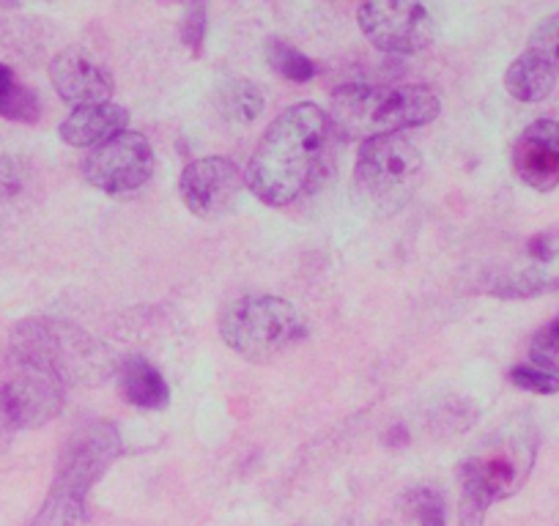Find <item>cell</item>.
I'll list each match as a JSON object with an SVG mask.
<instances>
[{
    "instance_id": "6da1fadb",
    "label": "cell",
    "mask_w": 559,
    "mask_h": 526,
    "mask_svg": "<svg viewBox=\"0 0 559 526\" xmlns=\"http://www.w3.org/2000/svg\"><path fill=\"white\" fill-rule=\"evenodd\" d=\"M330 127V116L313 101L280 112L247 163V190L274 208L297 201L324 159Z\"/></svg>"
},
{
    "instance_id": "7a4b0ae2",
    "label": "cell",
    "mask_w": 559,
    "mask_h": 526,
    "mask_svg": "<svg viewBox=\"0 0 559 526\" xmlns=\"http://www.w3.org/2000/svg\"><path fill=\"white\" fill-rule=\"evenodd\" d=\"M442 112V99L428 85H346L335 91L330 123L348 141L403 135Z\"/></svg>"
},
{
    "instance_id": "3957f363",
    "label": "cell",
    "mask_w": 559,
    "mask_h": 526,
    "mask_svg": "<svg viewBox=\"0 0 559 526\" xmlns=\"http://www.w3.org/2000/svg\"><path fill=\"white\" fill-rule=\"evenodd\" d=\"M537 455L535 428L513 422L493 433L459 466L461 526H483L488 507L524 488Z\"/></svg>"
},
{
    "instance_id": "277c9868",
    "label": "cell",
    "mask_w": 559,
    "mask_h": 526,
    "mask_svg": "<svg viewBox=\"0 0 559 526\" xmlns=\"http://www.w3.org/2000/svg\"><path fill=\"white\" fill-rule=\"evenodd\" d=\"M12 354L17 364L45 370L63 384H96L107 370L105 348L67 321H20L12 332Z\"/></svg>"
},
{
    "instance_id": "5b68a950",
    "label": "cell",
    "mask_w": 559,
    "mask_h": 526,
    "mask_svg": "<svg viewBox=\"0 0 559 526\" xmlns=\"http://www.w3.org/2000/svg\"><path fill=\"white\" fill-rule=\"evenodd\" d=\"M219 335L239 357L250 362H269L297 346L308 335V326L288 299L245 297L223 310Z\"/></svg>"
},
{
    "instance_id": "8992f818",
    "label": "cell",
    "mask_w": 559,
    "mask_h": 526,
    "mask_svg": "<svg viewBox=\"0 0 559 526\" xmlns=\"http://www.w3.org/2000/svg\"><path fill=\"white\" fill-rule=\"evenodd\" d=\"M423 179V154L406 135L365 141L354 165V184L365 206L379 217L401 212Z\"/></svg>"
},
{
    "instance_id": "52a82bcc",
    "label": "cell",
    "mask_w": 559,
    "mask_h": 526,
    "mask_svg": "<svg viewBox=\"0 0 559 526\" xmlns=\"http://www.w3.org/2000/svg\"><path fill=\"white\" fill-rule=\"evenodd\" d=\"M123 442L121 433L112 422L94 420L88 426L78 428L63 444L58 455V469L52 488L74 493V497L88 499L91 488L107 475L112 464L121 458Z\"/></svg>"
},
{
    "instance_id": "ba28073f",
    "label": "cell",
    "mask_w": 559,
    "mask_h": 526,
    "mask_svg": "<svg viewBox=\"0 0 559 526\" xmlns=\"http://www.w3.org/2000/svg\"><path fill=\"white\" fill-rule=\"evenodd\" d=\"M365 39L386 56H417L433 39V17L412 0H373L357 9Z\"/></svg>"
},
{
    "instance_id": "9c48e42d",
    "label": "cell",
    "mask_w": 559,
    "mask_h": 526,
    "mask_svg": "<svg viewBox=\"0 0 559 526\" xmlns=\"http://www.w3.org/2000/svg\"><path fill=\"white\" fill-rule=\"evenodd\" d=\"M83 176L107 195H127L154 176V148L140 132H121L85 157Z\"/></svg>"
},
{
    "instance_id": "30bf717a",
    "label": "cell",
    "mask_w": 559,
    "mask_h": 526,
    "mask_svg": "<svg viewBox=\"0 0 559 526\" xmlns=\"http://www.w3.org/2000/svg\"><path fill=\"white\" fill-rule=\"evenodd\" d=\"M63 381L45 370L17 364L0 384V422L9 428H39L63 409Z\"/></svg>"
},
{
    "instance_id": "8fae6325",
    "label": "cell",
    "mask_w": 559,
    "mask_h": 526,
    "mask_svg": "<svg viewBox=\"0 0 559 526\" xmlns=\"http://www.w3.org/2000/svg\"><path fill=\"white\" fill-rule=\"evenodd\" d=\"M245 174L225 157H203L185 168L179 179V195L185 206L201 219H219L239 198Z\"/></svg>"
},
{
    "instance_id": "7c38bea8",
    "label": "cell",
    "mask_w": 559,
    "mask_h": 526,
    "mask_svg": "<svg viewBox=\"0 0 559 526\" xmlns=\"http://www.w3.org/2000/svg\"><path fill=\"white\" fill-rule=\"evenodd\" d=\"M559 288V230H546L526 241L524 261L510 266L491 294L502 299H530Z\"/></svg>"
},
{
    "instance_id": "4fadbf2b",
    "label": "cell",
    "mask_w": 559,
    "mask_h": 526,
    "mask_svg": "<svg viewBox=\"0 0 559 526\" xmlns=\"http://www.w3.org/2000/svg\"><path fill=\"white\" fill-rule=\"evenodd\" d=\"M50 83L56 94L74 107L105 105L116 91L112 74L107 72L105 63H99L80 47H69L52 58Z\"/></svg>"
},
{
    "instance_id": "5bb4252c",
    "label": "cell",
    "mask_w": 559,
    "mask_h": 526,
    "mask_svg": "<svg viewBox=\"0 0 559 526\" xmlns=\"http://www.w3.org/2000/svg\"><path fill=\"white\" fill-rule=\"evenodd\" d=\"M513 170L537 192L559 187V121L543 118L521 132L513 146Z\"/></svg>"
},
{
    "instance_id": "9a60e30c",
    "label": "cell",
    "mask_w": 559,
    "mask_h": 526,
    "mask_svg": "<svg viewBox=\"0 0 559 526\" xmlns=\"http://www.w3.org/2000/svg\"><path fill=\"white\" fill-rule=\"evenodd\" d=\"M127 127L129 112L116 101H105V105H85L72 110V116L58 129V135L72 148H96L127 132Z\"/></svg>"
},
{
    "instance_id": "2e32d148",
    "label": "cell",
    "mask_w": 559,
    "mask_h": 526,
    "mask_svg": "<svg viewBox=\"0 0 559 526\" xmlns=\"http://www.w3.org/2000/svg\"><path fill=\"white\" fill-rule=\"evenodd\" d=\"M559 80V67L551 61V58L540 56V52L530 50L526 47L519 58L508 67L504 72V88L513 99L526 101H543L554 91Z\"/></svg>"
},
{
    "instance_id": "e0dca14e",
    "label": "cell",
    "mask_w": 559,
    "mask_h": 526,
    "mask_svg": "<svg viewBox=\"0 0 559 526\" xmlns=\"http://www.w3.org/2000/svg\"><path fill=\"white\" fill-rule=\"evenodd\" d=\"M118 386L123 401L138 409H165L170 401L168 381L143 357H127L118 364Z\"/></svg>"
},
{
    "instance_id": "ac0fdd59",
    "label": "cell",
    "mask_w": 559,
    "mask_h": 526,
    "mask_svg": "<svg viewBox=\"0 0 559 526\" xmlns=\"http://www.w3.org/2000/svg\"><path fill=\"white\" fill-rule=\"evenodd\" d=\"M0 118L17 123H36L41 118V99L36 91L20 83L7 63H0Z\"/></svg>"
},
{
    "instance_id": "d6986e66",
    "label": "cell",
    "mask_w": 559,
    "mask_h": 526,
    "mask_svg": "<svg viewBox=\"0 0 559 526\" xmlns=\"http://www.w3.org/2000/svg\"><path fill=\"white\" fill-rule=\"evenodd\" d=\"M217 105L219 112H223L228 121L234 123H252L266 107V99H263L261 88L250 80H228V83L219 85L217 91Z\"/></svg>"
},
{
    "instance_id": "ffe728a7",
    "label": "cell",
    "mask_w": 559,
    "mask_h": 526,
    "mask_svg": "<svg viewBox=\"0 0 559 526\" xmlns=\"http://www.w3.org/2000/svg\"><path fill=\"white\" fill-rule=\"evenodd\" d=\"M85 515H88V499L50 488L31 526H85Z\"/></svg>"
},
{
    "instance_id": "44dd1931",
    "label": "cell",
    "mask_w": 559,
    "mask_h": 526,
    "mask_svg": "<svg viewBox=\"0 0 559 526\" xmlns=\"http://www.w3.org/2000/svg\"><path fill=\"white\" fill-rule=\"evenodd\" d=\"M266 61L280 77L292 80V83H310L319 74V67H316L313 58H308L302 50H297V47L283 39L269 41Z\"/></svg>"
},
{
    "instance_id": "7402d4cb",
    "label": "cell",
    "mask_w": 559,
    "mask_h": 526,
    "mask_svg": "<svg viewBox=\"0 0 559 526\" xmlns=\"http://www.w3.org/2000/svg\"><path fill=\"white\" fill-rule=\"evenodd\" d=\"M408 510L414 513L419 526H448V510H444L442 493L428 486H419L408 491Z\"/></svg>"
},
{
    "instance_id": "603a6c76",
    "label": "cell",
    "mask_w": 559,
    "mask_h": 526,
    "mask_svg": "<svg viewBox=\"0 0 559 526\" xmlns=\"http://www.w3.org/2000/svg\"><path fill=\"white\" fill-rule=\"evenodd\" d=\"M510 381L535 395H557L559 392V370L540 368V364H515L510 370Z\"/></svg>"
},
{
    "instance_id": "cb8c5ba5",
    "label": "cell",
    "mask_w": 559,
    "mask_h": 526,
    "mask_svg": "<svg viewBox=\"0 0 559 526\" xmlns=\"http://www.w3.org/2000/svg\"><path fill=\"white\" fill-rule=\"evenodd\" d=\"M209 28V12L203 3H190L185 7V17H181V41L192 56H201L203 41H206Z\"/></svg>"
},
{
    "instance_id": "d4e9b609",
    "label": "cell",
    "mask_w": 559,
    "mask_h": 526,
    "mask_svg": "<svg viewBox=\"0 0 559 526\" xmlns=\"http://www.w3.org/2000/svg\"><path fill=\"white\" fill-rule=\"evenodd\" d=\"M530 359L532 364H540V368L559 370V321H554V324L543 326L537 332L530 346Z\"/></svg>"
},
{
    "instance_id": "484cf974",
    "label": "cell",
    "mask_w": 559,
    "mask_h": 526,
    "mask_svg": "<svg viewBox=\"0 0 559 526\" xmlns=\"http://www.w3.org/2000/svg\"><path fill=\"white\" fill-rule=\"evenodd\" d=\"M530 50L551 58V61L559 67V12L537 23V28L532 31L530 36Z\"/></svg>"
},
{
    "instance_id": "4316f807",
    "label": "cell",
    "mask_w": 559,
    "mask_h": 526,
    "mask_svg": "<svg viewBox=\"0 0 559 526\" xmlns=\"http://www.w3.org/2000/svg\"><path fill=\"white\" fill-rule=\"evenodd\" d=\"M20 187H23V174H20L17 163L0 157V201H9V198L17 195Z\"/></svg>"
}]
</instances>
